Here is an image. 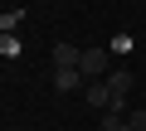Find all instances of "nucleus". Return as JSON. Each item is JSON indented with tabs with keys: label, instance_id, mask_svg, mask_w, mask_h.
<instances>
[{
	"label": "nucleus",
	"instance_id": "10",
	"mask_svg": "<svg viewBox=\"0 0 146 131\" xmlns=\"http://www.w3.org/2000/svg\"><path fill=\"white\" fill-rule=\"evenodd\" d=\"M122 131H131V126H122Z\"/></svg>",
	"mask_w": 146,
	"mask_h": 131
},
{
	"label": "nucleus",
	"instance_id": "6",
	"mask_svg": "<svg viewBox=\"0 0 146 131\" xmlns=\"http://www.w3.org/2000/svg\"><path fill=\"white\" fill-rule=\"evenodd\" d=\"M20 20H25L20 10H5V15H0V34H15V29H20Z\"/></svg>",
	"mask_w": 146,
	"mask_h": 131
},
{
	"label": "nucleus",
	"instance_id": "7",
	"mask_svg": "<svg viewBox=\"0 0 146 131\" xmlns=\"http://www.w3.org/2000/svg\"><path fill=\"white\" fill-rule=\"evenodd\" d=\"M131 44H136L131 34H112V49H107V53H131Z\"/></svg>",
	"mask_w": 146,
	"mask_h": 131
},
{
	"label": "nucleus",
	"instance_id": "1",
	"mask_svg": "<svg viewBox=\"0 0 146 131\" xmlns=\"http://www.w3.org/2000/svg\"><path fill=\"white\" fill-rule=\"evenodd\" d=\"M78 73H83V78H93V83H102V78L112 73V53H107V49H83Z\"/></svg>",
	"mask_w": 146,
	"mask_h": 131
},
{
	"label": "nucleus",
	"instance_id": "8",
	"mask_svg": "<svg viewBox=\"0 0 146 131\" xmlns=\"http://www.w3.org/2000/svg\"><path fill=\"white\" fill-rule=\"evenodd\" d=\"M0 53L15 58V53H20V39H15V34H0Z\"/></svg>",
	"mask_w": 146,
	"mask_h": 131
},
{
	"label": "nucleus",
	"instance_id": "5",
	"mask_svg": "<svg viewBox=\"0 0 146 131\" xmlns=\"http://www.w3.org/2000/svg\"><path fill=\"white\" fill-rule=\"evenodd\" d=\"M102 83H107V88H112L117 97H127V92H131V73H127V68H112V73H107Z\"/></svg>",
	"mask_w": 146,
	"mask_h": 131
},
{
	"label": "nucleus",
	"instance_id": "2",
	"mask_svg": "<svg viewBox=\"0 0 146 131\" xmlns=\"http://www.w3.org/2000/svg\"><path fill=\"white\" fill-rule=\"evenodd\" d=\"M83 97H88V107H93V112H107L117 92H112L107 83H88V88H83Z\"/></svg>",
	"mask_w": 146,
	"mask_h": 131
},
{
	"label": "nucleus",
	"instance_id": "3",
	"mask_svg": "<svg viewBox=\"0 0 146 131\" xmlns=\"http://www.w3.org/2000/svg\"><path fill=\"white\" fill-rule=\"evenodd\" d=\"M78 58H83V49H73V44H54V68H78Z\"/></svg>",
	"mask_w": 146,
	"mask_h": 131
},
{
	"label": "nucleus",
	"instance_id": "9",
	"mask_svg": "<svg viewBox=\"0 0 146 131\" xmlns=\"http://www.w3.org/2000/svg\"><path fill=\"white\" fill-rule=\"evenodd\" d=\"M127 126H131V131H146V112H131V117H127Z\"/></svg>",
	"mask_w": 146,
	"mask_h": 131
},
{
	"label": "nucleus",
	"instance_id": "4",
	"mask_svg": "<svg viewBox=\"0 0 146 131\" xmlns=\"http://www.w3.org/2000/svg\"><path fill=\"white\" fill-rule=\"evenodd\" d=\"M54 88H58V92H78V88H83V73H78V68H54Z\"/></svg>",
	"mask_w": 146,
	"mask_h": 131
}]
</instances>
